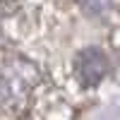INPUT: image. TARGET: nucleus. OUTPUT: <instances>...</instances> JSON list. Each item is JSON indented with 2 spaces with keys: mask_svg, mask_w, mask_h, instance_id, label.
I'll list each match as a JSON object with an SVG mask.
<instances>
[{
  "mask_svg": "<svg viewBox=\"0 0 120 120\" xmlns=\"http://www.w3.org/2000/svg\"><path fill=\"white\" fill-rule=\"evenodd\" d=\"M108 72V58L98 48H86L77 55V77L84 86H96Z\"/></svg>",
  "mask_w": 120,
  "mask_h": 120,
  "instance_id": "nucleus-1",
  "label": "nucleus"
},
{
  "mask_svg": "<svg viewBox=\"0 0 120 120\" xmlns=\"http://www.w3.org/2000/svg\"><path fill=\"white\" fill-rule=\"evenodd\" d=\"M79 3H82V7L89 15H101L111 7V0H79Z\"/></svg>",
  "mask_w": 120,
  "mask_h": 120,
  "instance_id": "nucleus-2",
  "label": "nucleus"
}]
</instances>
